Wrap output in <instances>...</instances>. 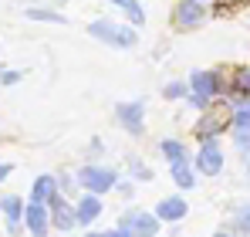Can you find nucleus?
<instances>
[{
	"instance_id": "nucleus-14",
	"label": "nucleus",
	"mask_w": 250,
	"mask_h": 237,
	"mask_svg": "<svg viewBox=\"0 0 250 237\" xmlns=\"http://www.w3.org/2000/svg\"><path fill=\"white\" fill-rule=\"evenodd\" d=\"M186 210H189V207H186L183 197H166V200L156 203V217H159V220H169V224H172V220H183Z\"/></svg>"
},
{
	"instance_id": "nucleus-33",
	"label": "nucleus",
	"mask_w": 250,
	"mask_h": 237,
	"mask_svg": "<svg viewBox=\"0 0 250 237\" xmlns=\"http://www.w3.org/2000/svg\"><path fill=\"white\" fill-rule=\"evenodd\" d=\"M247 173H250V156H247Z\"/></svg>"
},
{
	"instance_id": "nucleus-1",
	"label": "nucleus",
	"mask_w": 250,
	"mask_h": 237,
	"mask_svg": "<svg viewBox=\"0 0 250 237\" xmlns=\"http://www.w3.org/2000/svg\"><path fill=\"white\" fill-rule=\"evenodd\" d=\"M88 34L95 41H102V44H112V47H135L139 44L135 31L125 27V24H115V21H91Z\"/></svg>"
},
{
	"instance_id": "nucleus-10",
	"label": "nucleus",
	"mask_w": 250,
	"mask_h": 237,
	"mask_svg": "<svg viewBox=\"0 0 250 237\" xmlns=\"http://www.w3.org/2000/svg\"><path fill=\"white\" fill-rule=\"evenodd\" d=\"M132 237H156L159 234V217L156 213H142V210H132V220L125 227Z\"/></svg>"
},
{
	"instance_id": "nucleus-17",
	"label": "nucleus",
	"mask_w": 250,
	"mask_h": 237,
	"mask_svg": "<svg viewBox=\"0 0 250 237\" xmlns=\"http://www.w3.org/2000/svg\"><path fill=\"white\" fill-rule=\"evenodd\" d=\"M24 17H31V21H51V24H68V17H64V14L47 10V7H27V10H24Z\"/></svg>"
},
{
	"instance_id": "nucleus-9",
	"label": "nucleus",
	"mask_w": 250,
	"mask_h": 237,
	"mask_svg": "<svg viewBox=\"0 0 250 237\" xmlns=\"http://www.w3.org/2000/svg\"><path fill=\"white\" fill-rule=\"evenodd\" d=\"M203 21H207L203 0H183V3L176 7V24H179V27H196V24H203Z\"/></svg>"
},
{
	"instance_id": "nucleus-8",
	"label": "nucleus",
	"mask_w": 250,
	"mask_h": 237,
	"mask_svg": "<svg viewBox=\"0 0 250 237\" xmlns=\"http://www.w3.org/2000/svg\"><path fill=\"white\" fill-rule=\"evenodd\" d=\"M75 210H78V227H91L98 217H102V210H105V203L98 200V193H88L84 190L78 203H75Z\"/></svg>"
},
{
	"instance_id": "nucleus-12",
	"label": "nucleus",
	"mask_w": 250,
	"mask_h": 237,
	"mask_svg": "<svg viewBox=\"0 0 250 237\" xmlns=\"http://www.w3.org/2000/svg\"><path fill=\"white\" fill-rule=\"evenodd\" d=\"M189 85H193L189 92H200V95H207V98H213V95H220V92H223V81H220L216 71H193Z\"/></svg>"
},
{
	"instance_id": "nucleus-19",
	"label": "nucleus",
	"mask_w": 250,
	"mask_h": 237,
	"mask_svg": "<svg viewBox=\"0 0 250 237\" xmlns=\"http://www.w3.org/2000/svg\"><path fill=\"white\" fill-rule=\"evenodd\" d=\"M233 125L244 132V129H250V102H244V105H237L233 109Z\"/></svg>"
},
{
	"instance_id": "nucleus-27",
	"label": "nucleus",
	"mask_w": 250,
	"mask_h": 237,
	"mask_svg": "<svg viewBox=\"0 0 250 237\" xmlns=\"http://www.w3.org/2000/svg\"><path fill=\"white\" fill-rule=\"evenodd\" d=\"M21 81V71H3L0 75V85H17Z\"/></svg>"
},
{
	"instance_id": "nucleus-24",
	"label": "nucleus",
	"mask_w": 250,
	"mask_h": 237,
	"mask_svg": "<svg viewBox=\"0 0 250 237\" xmlns=\"http://www.w3.org/2000/svg\"><path fill=\"white\" fill-rule=\"evenodd\" d=\"M237 149H240L244 156H250V129H244V132L237 129Z\"/></svg>"
},
{
	"instance_id": "nucleus-28",
	"label": "nucleus",
	"mask_w": 250,
	"mask_h": 237,
	"mask_svg": "<svg viewBox=\"0 0 250 237\" xmlns=\"http://www.w3.org/2000/svg\"><path fill=\"white\" fill-rule=\"evenodd\" d=\"M88 153H91V156L98 159L102 153H105V142H102V139H91V146H88Z\"/></svg>"
},
{
	"instance_id": "nucleus-22",
	"label": "nucleus",
	"mask_w": 250,
	"mask_h": 237,
	"mask_svg": "<svg viewBox=\"0 0 250 237\" xmlns=\"http://www.w3.org/2000/svg\"><path fill=\"white\" fill-rule=\"evenodd\" d=\"M237 231L250 234V203H244V207L237 210Z\"/></svg>"
},
{
	"instance_id": "nucleus-5",
	"label": "nucleus",
	"mask_w": 250,
	"mask_h": 237,
	"mask_svg": "<svg viewBox=\"0 0 250 237\" xmlns=\"http://www.w3.org/2000/svg\"><path fill=\"white\" fill-rule=\"evenodd\" d=\"M196 169L207 173V176H216L223 169V149L216 142V136H207L203 146H200V156H196Z\"/></svg>"
},
{
	"instance_id": "nucleus-4",
	"label": "nucleus",
	"mask_w": 250,
	"mask_h": 237,
	"mask_svg": "<svg viewBox=\"0 0 250 237\" xmlns=\"http://www.w3.org/2000/svg\"><path fill=\"white\" fill-rule=\"evenodd\" d=\"M233 122V112H230V105L227 102H220V105H213L207 116H203V122L196 125V132H200V139H207V136H220L227 125Z\"/></svg>"
},
{
	"instance_id": "nucleus-25",
	"label": "nucleus",
	"mask_w": 250,
	"mask_h": 237,
	"mask_svg": "<svg viewBox=\"0 0 250 237\" xmlns=\"http://www.w3.org/2000/svg\"><path fill=\"white\" fill-rule=\"evenodd\" d=\"M58 190L71 193V190H75V176H71V173H58Z\"/></svg>"
},
{
	"instance_id": "nucleus-29",
	"label": "nucleus",
	"mask_w": 250,
	"mask_h": 237,
	"mask_svg": "<svg viewBox=\"0 0 250 237\" xmlns=\"http://www.w3.org/2000/svg\"><path fill=\"white\" fill-rule=\"evenodd\" d=\"M105 237H132L125 227H112V231H105Z\"/></svg>"
},
{
	"instance_id": "nucleus-7",
	"label": "nucleus",
	"mask_w": 250,
	"mask_h": 237,
	"mask_svg": "<svg viewBox=\"0 0 250 237\" xmlns=\"http://www.w3.org/2000/svg\"><path fill=\"white\" fill-rule=\"evenodd\" d=\"M47 207H51V227H54V231H71V227H78V210H75V203H68L61 193L51 200Z\"/></svg>"
},
{
	"instance_id": "nucleus-3",
	"label": "nucleus",
	"mask_w": 250,
	"mask_h": 237,
	"mask_svg": "<svg viewBox=\"0 0 250 237\" xmlns=\"http://www.w3.org/2000/svg\"><path fill=\"white\" fill-rule=\"evenodd\" d=\"M24 227L31 237H47L51 231V207L47 203H24Z\"/></svg>"
},
{
	"instance_id": "nucleus-13",
	"label": "nucleus",
	"mask_w": 250,
	"mask_h": 237,
	"mask_svg": "<svg viewBox=\"0 0 250 237\" xmlns=\"http://www.w3.org/2000/svg\"><path fill=\"white\" fill-rule=\"evenodd\" d=\"M54 197H58V176L54 173H41L34 180V187H31V200L34 203H51Z\"/></svg>"
},
{
	"instance_id": "nucleus-18",
	"label": "nucleus",
	"mask_w": 250,
	"mask_h": 237,
	"mask_svg": "<svg viewBox=\"0 0 250 237\" xmlns=\"http://www.w3.org/2000/svg\"><path fill=\"white\" fill-rule=\"evenodd\" d=\"M163 156H166L169 163H176V159L186 156V146H183V142H176V139H166V142H163Z\"/></svg>"
},
{
	"instance_id": "nucleus-26",
	"label": "nucleus",
	"mask_w": 250,
	"mask_h": 237,
	"mask_svg": "<svg viewBox=\"0 0 250 237\" xmlns=\"http://www.w3.org/2000/svg\"><path fill=\"white\" fill-rule=\"evenodd\" d=\"M209 102H213V98H207V95H200V92H189V105H193V109H207Z\"/></svg>"
},
{
	"instance_id": "nucleus-32",
	"label": "nucleus",
	"mask_w": 250,
	"mask_h": 237,
	"mask_svg": "<svg viewBox=\"0 0 250 237\" xmlns=\"http://www.w3.org/2000/svg\"><path fill=\"white\" fill-rule=\"evenodd\" d=\"M84 237H105V234H95V231H91V234H84Z\"/></svg>"
},
{
	"instance_id": "nucleus-15",
	"label": "nucleus",
	"mask_w": 250,
	"mask_h": 237,
	"mask_svg": "<svg viewBox=\"0 0 250 237\" xmlns=\"http://www.w3.org/2000/svg\"><path fill=\"white\" fill-rule=\"evenodd\" d=\"M112 7H122V14L132 21V27H142L146 24V10H142V3L139 0H108Z\"/></svg>"
},
{
	"instance_id": "nucleus-11",
	"label": "nucleus",
	"mask_w": 250,
	"mask_h": 237,
	"mask_svg": "<svg viewBox=\"0 0 250 237\" xmlns=\"http://www.w3.org/2000/svg\"><path fill=\"white\" fill-rule=\"evenodd\" d=\"M0 210L7 217V231L10 234H21V224H24V200L21 197H0Z\"/></svg>"
},
{
	"instance_id": "nucleus-21",
	"label": "nucleus",
	"mask_w": 250,
	"mask_h": 237,
	"mask_svg": "<svg viewBox=\"0 0 250 237\" xmlns=\"http://www.w3.org/2000/svg\"><path fill=\"white\" fill-rule=\"evenodd\" d=\"M128 169H132V176H135V180H142V183H146V180H152V169H149L142 159H128Z\"/></svg>"
},
{
	"instance_id": "nucleus-6",
	"label": "nucleus",
	"mask_w": 250,
	"mask_h": 237,
	"mask_svg": "<svg viewBox=\"0 0 250 237\" xmlns=\"http://www.w3.org/2000/svg\"><path fill=\"white\" fill-rule=\"evenodd\" d=\"M115 116H119V122H122L125 132L142 136V129H146V122H142V116H146V102H142V98H135V102H122V105L115 109Z\"/></svg>"
},
{
	"instance_id": "nucleus-23",
	"label": "nucleus",
	"mask_w": 250,
	"mask_h": 237,
	"mask_svg": "<svg viewBox=\"0 0 250 237\" xmlns=\"http://www.w3.org/2000/svg\"><path fill=\"white\" fill-rule=\"evenodd\" d=\"M163 95H166V98H186V85H183V81H169Z\"/></svg>"
},
{
	"instance_id": "nucleus-30",
	"label": "nucleus",
	"mask_w": 250,
	"mask_h": 237,
	"mask_svg": "<svg viewBox=\"0 0 250 237\" xmlns=\"http://www.w3.org/2000/svg\"><path fill=\"white\" fill-rule=\"evenodd\" d=\"M10 169H14V166H10V163H0V183H3V180H7V176H10Z\"/></svg>"
},
{
	"instance_id": "nucleus-16",
	"label": "nucleus",
	"mask_w": 250,
	"mask_h": 237,
	"mask_svg": "<svg viewBox=\"0 0 250 237\" xmlns=\"http://www.w3.org/2000/svg\"><path fill=\"white\" fill-rule=\"evenodd\" d=\"M172 180H176V187H186V190L196 183V176H193V166H189V159H186V156L172 163Z\"/></svg>"
},
{
	"instance_id": "nucleus-2",
	"label": "nucleus",
	"mask_w": 250,
	"mask_h": 237,
	"mask_svg": "<svg viewBox=\"0 0 250 237\" xmlns=\"http://www.w3.org/2000/svg\"><path fill=\"white\" fill-rule=\"evenodd\" d=\"M78 183H82V190L102 197V193H108V190L119 187V173H115L112 166H98V163H91V166H82V169H78Z\"/></svg>"
},
{
	"instance_id": "nucleus-31",
	"label": "nucleus",
	"mask_w": 250,
	"mask_h": 237,
	"mask_svg": "<svg viewBox=\"0 0 250 237\" xmlns=\"http://www.w3.org/2000/svg\"><path fill=\"white\" fill-rule=\"evenodd\" d=\"M213 237H233V234H227V231H220V234H213Z\"/></svg>"
},
{
	"instance_id": "nucleus-20",
	"label": "nucleus",
	"mask_w": 250,
	"mask_h": 237,
	"mask_svg": "<svg viewBox=\"0 0 250 237\" xmlns=\"http://www.w3.org/2000/svg\"><path fill=\"white\" fill-rule=\"evenodd\" d=\"M233 92H240V95L250 98V68H240V71L233 75Z\"/></svg>"
}]
</instances>
